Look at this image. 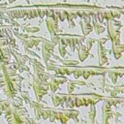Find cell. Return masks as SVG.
Returning a JSON list of instances; mask_svg holds the SVG:
<instances>
[{"label": "cell", "mask_w": 124, "mask_h": 124, "mask_svg": "<svg viewBox=\"0 0 124 124\" xmlns=\"http://www.w3.org/2000/svg\"><path fill=\"white\" fill-rule=\"evenodd\" d=\"M34 124H35V123H34Z\"/></svg>", "instance_id": "obj_1"}]
</instances>
